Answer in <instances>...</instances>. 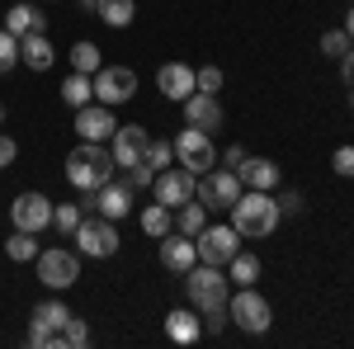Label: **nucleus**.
<instances>
[{
    "instance_id": "nucleus-8",
    "label": "nucleus",
    "mask_w": 354,
    "mask_h": 349,
    "mask_svg": "<svg viewBox=\"0 0 354 349\" xmlns=\"http://www.w3.org/2000/svg\"><path fill=\"white\" fill-rule=\"evenodd\" d=\"M241 232L232 227V222H222V227H203L198 236H194V250H198V260L203 265H218V269H227L232 265V255L241 250Z\"/></svg>"
},
{
    "instance_id": "nucleus-13",
    "label": "nucleus",
    "mask_w": 354,
    "mask_h": 349,
    "mask_svg": "<svg viewBox=\"0 0 354 349\" xmlns=\"http://www.w3.org/2000/svg\"><path fill=\"white\" fill-rule=\"evenodd\" d=\"M194 185H198V175H189L185 165H180V170H161V175L151 180V189H156V203H165L170 213H175V208H185V203L194 198Z\"/></svg>"
},
{
    "instance_id": "nucleus-21",
    "label": "nucleus",
    "mask_w": 354,
    "mask_h": 349,
    "mask_svg": "<svg viewBox=\"0 0 354 349\" xmlns=\"http://www.w3.org/2000/svg\"><path fill=\"white\" fill-rule=\"evenodd\" d=\"M0 19H5V28H10L15 38H28V33H48V19H43L33 5H24V0H19V5H10Z\"/></svg>"
},
{
    "instance_id": "nucleus-1",
    "label": "nucleus",
    "mask_w": 354,
    "mask_h": 349,
    "mask_svg": "<svg viewBox=\"0 0 354 349\" xmlns=\"http://www.w3.org/2000/svg\"><path fill=\"white\" fill-rule=\"evenodd\" d=\"M227 213H232V227L241 232L245 241H265L274 227L283 222V217H279V203H274V194H265V189H241V198H236Z\"/></svg>"
},
{
    "instance_id": "nucleus-17",
    "label": "nucleus",
    "mask_w": 354,
    "mask_h": 349,
    "mask_svg": "<svg viewBox=\"0 0 354 349\" xmlns=\"http://www.w3.org/2000/svg\"><path fill=\"white\" fill-rule=\"evenodd\" d=\"M147 142H151V133H147L142 123H128V128H118V133H113V165H118V170L137 165L142 156H147Z\"/></svg>"
},
{
    "instance_id": "nucleus-7",
    "label": "nucleus",
    "mask_w": 354,
    "mask_h": 349,
    "mask_svg": "<svg viewBox=\"0 0 354 349\" xmlns=\"http://www.w3.org/2000/svg\"><path fill=\"white\" fill-rule=\"evenodd\" d=\"M38 279H43L53 293L76 288V279H81V250H66V245L43 250V255H38Z\"/></svg>"
},
{
    "instance_id": "nucleus-28",
    "label": "nucleus",
    "mask_w": 354,
    "mask_h": 349,
    "mask_svg": "<svg viewBox=\"0 0 354 349\" xmlns=\"http://www.w3.org/2000/svg\"><path fill=\"white\" fill-rule=\"evenodd\" d=\"M62 100L71 109H85L90 100H95V85H90V76H81V71H71L66 81H62Z\"/></svg>"
},
{
    "instance_id": "nucleus-26",
    "label": "nucleus",
    "mask_w": 354,
    "mask_h": 349,
    "mask_svg": "<svg viewBox=\"0 0 354 349\" xmlns=\"http://www.w3.org/2000/svg\"><path fill=\"white\" fill-rule=\"evenodd\" d=\"M208 227V208L198 203V198H189L185 208H175V232H185V236H198Z\"/></svg>"
},
{
    "instance_id": "nucleus-38",
    "label": "nucleus",
    "mask_w": 354,
    "mask_h": 349,
    "mask_svg": "<svg viewBox=\"0 0 354 349\" xmlns=\"http://www.w3.org/2000/svg\"><path fill=\"white\" fill-rule=\"evenodd\" d=\"M151 180H156V170H151L147 161L128 165V185H133V189H151Z\"/></svg>"
},
{
    "instance_id": "nucleus-18",
    "label": "nucleus",
    "mask_w": 354,
    "mask_h": 349,
    "mask_svg": "<svg viewBox=\"0 0 354 349\" xmlns=\"http://www.w3.org/2000/svg\"><path fill=\"white\" fill-rule=\"evenodd\" d=\"M161 265L170 269V274H189V269L198 265L194 236H185V232H165L161 236Z\"/></svg>"
},
{
    "instance_id": "nucleus-12",
    "label": "nucleus",
    "mask_w": 354,
    "mask_h": 349,
    "mask_svg": "<svg viewBox=\"0 0 354 349\" xmlns=\"http://www.w3.org/2000/svg\"><path fill=\"white\" fill-rule=\"evenodd\" d=\"M76 250L90 255V260H109L113 250H118V227H113L109 217H85L81 227H76Z\"/></svg>"
},
{
    "instance_id": "nucleus-6",
    "label": "nucleus",
    "mask_w": 354,
    "mask_h": 349,
    "mask_svg": "<svg viewBox=\"0 0 354 349\" xmlns=\"http://www.w3.org/2000/svg\"><path fill=\"white\" fill-rule=\"evenodd\" d=\"M170 147H175V165H185L189 175H208V170L218 165V147H213V137L203 133V128H189V123H185Z\"/></svg>"
},
{
    "instance_id": "nucleus-45",
    "label": "nucleus",
    "mask_w": 354,
    "mask_h": 349,
    "mask_svg": "<svg viewBox=\"0 0 354 349\" xmlns=\"http://www.w3.org/2000/svg\"><path fill=\"white\" fill-rule=\"evenodd\" d=\"M0 123H5V104H0Z\"/></svg>"
},
{
    "instance_id": "nucleus-27",
    "label": "nucleus",
    "mask_w": 354,
    "mask_h": 349,
    "mask_svg": "<svg viewBox=\"0 0 354 349\" xmlns=\"http://www.w3.org/2000/svg\"><path fill=\"white\" fill-rule=\"evenodd\" d=\"M95 15H100L109 28H128V24H133V15H137V5H133V0H100Z\"/></svg>"
},
{
    "instance_id": "nucleus-2",
    "label": "nucleus",
    "mask_w": 354,
    "mask_h": 349,
    "mask_svg": "<svg viewBox=\"0 0 354 349\" xmlns=\"http://www.w3.org/2000/svg\"><path fill=\"white\" fill-rule=\"evenodd\" d=\"M113 151H104V142H81L71 156H66V180L71 189H81V194H95V189H104L113 180Z\"/></svg>"
},
{
    "instance_id": "nucleus-3",
    "label": "nucleus",
    "mask_w": 354,
    "mask_h": 349,
    "mask_svg": "<svg viewBox=\"0 0 354 349\" xmlns=\"http://www.w3.org/2000/svg\"><path fill=\"white\" fill-rule=\"evenodd\" d=\"M241 175L236 170H227V165H213L208 175H198V185H194V198L208 208V213H227L236 198H241Z\"/></svg>"
},
{
    "instance_id": "nucleus-11",
    "label": "nucleus",
    "mask_w": 354,
    "mask_h": 349,
    "mask_svg": "<svg viewBox=\"0 0 354 349\" xmlns=\"http://www.w3.org/2000/svg\"><path fill=\"white\" fill-rule=\"evenodd\" d=\"M53 208L57 203L48 194H33V189H28V194H19V198L10 203V222H15L19 232H33V236H38V232L53 227Z\"/></svg>"
},
{
    "instance_id": "nucleus-39",
    "label": "nucleus",
    "mask_w": 354,
    "mask_h": 349,
    "mask_svg": "<svg viewBox=\"0 0 354 349\" xmlns=\"http://www.w3.org/2000/svg\"><path fill=\"white\" fill-rule=\"evenodd\" d=\"M203 317H208V321H203V335H222V326L232 321V317H227V307H208Z\"/></svg>"
},
{
    "instance_id": "nucleus-16",
    "label": "nucleus",
    "mask_w": 354,
    "mask_h": 349,
    "mask_svg": "<svg viewBox=\"0 0 354 349\" xmlns=\"http://www.w3.org/2000/svg\"><path fill=\"white\" fill-rule=\"evenodd\" d=\"M185 123H189V128H203V133L213 137L222 123H227V113H222L218 95H203V90H194L189 100H185Z\"/></svg>"
},
{
    "instance_id": "nucleus-40",
    "label": "nucleus",
    "mask_w": 354,
    "mask_h": 349,
    "mask_svg": "<svg viewBox=\"0 0 354 349\" xmlns=\"http://www.w3.org/2000/svg\"><path fill=\"white\" fill-rule=\"evenodd\" d=\"M330 165H335V175H345V180H350V175H354V147H335Z\"/></svg>"
},
{
    "instance_id": "nucleus-29",
    "label": "nucleus",
    "mask_w": 354,
    "mask_h": 349,
    "mask_svg": "<svg viewBox=\"0 0 354 349\" xmlns=\"http://www.w3.org/2000/svg\"><path fill=\"white\" fill-rule=\"evenodd\" d=\"M5 255H10L15 265H28V260H38V236H33V232H19V227H15V236L5 241Z\"/></svg>"
},
{
    "instance_id": "nucleus-22",
    "label": "nucleus",
    "mask_w": 354,
    "mask_h": 349,
    "mask_svg": "<svg viewBox=\"0 0 354 349\" xmlns=\"http://www.w3.org/2000/svg\"><path fill=\"white\" fill-rule=\"evenodd\" d=\"M53 43H48V33H28V38H19V62H24L28 71H48L53 66Z\"/></svg>"
},
{
    "instance_id": "nucleus-15",
    "label": "nucleus",
    "mask_w": 354,
    "mask_h": 349,
    "mask_svg": "<svg viewBox=\"0 0 354 349\" xmlns=\"http://www.w3.org/2000/svg\"><path fill=\"white\" fill-rule=\"evenodd\" d=\"M118 133V123H113V109L109 104H85V109H76V137L81 142H109V137Z\"/></svg>"
},
{
    "instance_id": "nucleus-10",
    "label": "nucleus",
    "mask_w": 354,
    "mask_h": 349,
    "mask_svg": "<svg viewBox=\"0 0 354 349\" xmlns=\"http://www.w3.org/2000/svg\"><path fill=\"white\" fill-rule=\"evenodd\" d=\"M90 85H95V100H100V104L118 109L137 95V71L133 66H100V71L90 76Z\"/></svg>"
},
{
    "instance_id": "nucleus-37",
    "label": "nucleus",
    "mask_w": 354,
    "mask_h": 349,
    "mask_svg": "<svg viewBox=\"0 0 354 349\" xmlns=\"http://www.w3.org/2000/svg\"><path fill=\"white\" fill-rule=\"evenodd\" d=\"M62 345H66V349H81V345H90V330H85V321H81V317H71V321H66V330H62Z\"/></svg>"
},
{
    "instance_id": "nucleus-20",
    "label": "nucleus",
    "mask_w": 354,
    "mask_h": 349,
    "mask_svg": "<svg viewBox=\"0 0 354 349\" xmlns=\"http://www.w3.org/2000/svg\"><path fill=\"white\" fill-rule=\"evenodd\" d=\"M236 175H241V185H245V189H265V194H274V189L283 185L279 165L265 161V156H245V161L236 165Z\"/></svg>"
},
{
    "instance_id": "nucleus-43",
    "label": "nucleus",
    "mask_w": 354,
    "mask_h": 349,
    "mask_svg": "<svg viewBox=\"0 0 354 349\" xmlns=\"http://www.w3.org/2000/svg\"><path fill=\"white\" fill-rule=\"evenodd\" d=\"M340 76H345V85H354V48L340 57Z\"/></svg>"
},
{
    "instance_id": "nucleus-30",
    "label": "nucleus",
    "mask_w": 354,
    "mask_h": 349,
    "mask_svg": "<svg viewBox=\"0 0 354 349\" xmlns=\"http://www.w3.org/2000/svg\"><path fill=\"white\" fill-rule=\"evenodd\" d=\"M71 71H81V76H95V71H100V66H104V57H100V48H95V43H76V48H71Z\"/></svg>"
},
{
    "instance_id": "nucleus-14",
    "label": "nucleus",
    "mask_w": 354,
    "mask_h": 349,
    "mask_svg": "<svg viewBox=\"0 0 354 349\" xmlns=\"http://www.w3.org/2000/svg\"><path fill=\"white\" fill-rule=\"evenodd\" d=\"M81 208H100V217L118 222V217L133 213V185H128V180H109L104 189H95L90 203H81Z\"/></svg>"
},
{
    "instance_id": "nucleus-44",
    "label": "nucleus",
    "mask_w": 354,
    "mask_h": 349,
    "mask_svg": "<svg viewBox=\"0 0 354 349\" xmlns=\"http://www.w3.org/2000/svg\"><path fill=\"white\" fill-rule=\"evenodd\" d=\"M345 33H350V38H354V10H350V19H345Z\"/></svg>"
},
{
    "instance_id": "nucleus-9",
    "label": "nucleus",
    "mask_w": 354,
    "mask_h": 349,
    "mask_svg": "<svg viewBox=\"0 0 354 349\" xmlns=\"http://www.w3.org/2000/svg\"><path fill=\"white\" fill-rule=\"evenodd\" d=\"M227 317L241 326L245 335H265L274 321V312H270V302L255 293V288H236V293L227 297Z\"/></svg>"
},
{
    "instance_id": "nucleus-36",
    "label": "nucleus",
    "mask_w": 354,
    "mask_h": 349,
    "mask_svg": "<svg viewBox=\"0 0 354 349\" xmlns=\"http://www.w3.org/2000/svg\"><path fill=\"white\" fill-rule=\"evenodd\" d=\"M194 90L218 95V90H222V71H218V66H198V71H194Z\"/></svg>"
},
{
    "instance_id": "nucleus-32",
    "label": "nucleus",
    "mask_w": 354,
    "mask_h": 349,
    "mask_svg": "<svg viewBox=\"0 0 354 349\" xmlns=\"http://www.w3.org/2000/svg\"><path fill=\"white\" fill-rule=\"evenodd\" d=\"M19 66V38L5 28V19H0V76H10Z\"/></svg>"
},
{
    "instance_id": "nucleus-42",
    "label": "nucleus",
    "mask_w": 354,
    "mask_h": 349,
    "mask_svg": "<svg viewBox=\"0 0 354 349\" xmlns=\"http://www.w3.org/2000/svg\"><path fill=\"white\" fill-rule=\"evenodd\" d=\"M222 161H227V170H236V165L245 161V147H241V142H232V147H227V156H222Z\"/></svg>"
},
{
    "instance_id": "nucleus-33",
    "label": "nucleus",
    "mask_w": 354,
    "mask_h": 349,
    "mask_svg": "<svg viewBox=\"0 0 354 349\" xmlns=\"http://www.w3.org/2000/svg\"><path fill=\"white\" fill-rule=\"evenodd\" d=\"M142 161H147V165H151V170H156V175H161L165 165L175 161V147H170L165 137H151V142H147V156H142Z\"/></svg>"
},
{
    "instance_id": "nucleus-19",
    "label": "nucleus",
    "mask_w": 354,
    "mask_h": 349,
    "mask_svg": "<svg viewBox=\"0 0 354 349\" xmlns=\"http://www.w3.org/2000/svg\"><path fill=\"white\" fill-rule=\"evenodd\" d=\"M156 90H161L165 100L185 104V100L194 95V66L189 62H165L161 71H156Z\"/></svg>"
},
{
    "instance_id": "nucleus-46",
    "label": "nucleus",
    "mask_w": 354,
    "mask_h": 349,
    "mask_svg": "<svg viewBox=\"0 0 354 349\" xmlns=\"http://www.w3.org/2000/svg\"><path fill=\"white\" fill-rule=\"evenodd\" d=\"M350 90H354V85H350ZM350 109H354V95H350Z\"/></svg>"
},
{
    "instance_id": "nucleus-35",
    "label": "nucleus",
    "mask_w": 354,
    "mask_h": 349,
    "mask_svg": "<svg viewBox=\"0 0 354 349\" xmlns=\"http://www.w3.org/2000/svg\"><path fill=\"white\" fill-rule=\"evenodd\" d=\"M350 48H354V38L345 33V28H326V33H322V53L326 57H345Z\"/></svg>"
},
{
    "instance_id": "nucleus-34",
    "label": "nucleus",
    "mask_w": 354,
    "mask_h": 349,
    "mask_svg": "<svg viewBox=\"0 0 354 349\" xmlns=\"http://www.w3.org/2000/svg\"><path fill=\"white\" fill-rule=\"evenodd\" d=\"M274 203H279V217H302V208H307L302 189H279V194H274Z\"/></svg>"
},
{
    "instance_id": "nucleus-41",
    "label": "nucleus",
    "mask_w": 354,
    "mask_h": 349,
    "mask_svg": "<svg viewBox=\"0 0 354 349\" xmlns=\"http://www.w3.org/2000/svg\"><path fill=\"white\" fill-rule=\"evenodd\" d=\"M15 156H19L15 137H5V133H0V170H5V165H15Z\"/></svg>"
},
{
    "instance_id": "nucleus-5",
    "label": "nucleus",
    "mask_w": 354,
    "mask_h": 349,
    "mask_svg": "<svg viewBox=\"0 0 354 349\" xmlns=\"http://www.w3.org/2000/svg\"><path fill=\"white\" fill-rule=\"evenodd\" d=\"M66 321H71V307H66L62 297L38 302V307H33V321H28V345L62 349V330H66Z\"/></svg>"
},
{
    "instance_id": "nucleus-4",
    "label": "nucleus",
    "mask_w": 354,
    "mask_h": 349,
    "mask_svg": "<svg viewBox=\"0 0 354 349\" xmlns=\"http://www.w3.org/2000/svg\"><path fill=\"white\" fill-rule=\"evenodd\" d=\"M227 269L218 265H198L185 274V293H189V307H198V312H208V307H227Z\"/></svg>"
},
{
    "instance_id": "nucleus-31",
    "label": "nucleus",
    "mask_w": 354,
    "mask_h": 349,
    "mask_svg": "<svg viewBox=\"0 0 354 349\" xmlns=\"http://www.w3.org/2000/svg\"><path fill=\"white\" fill-rule=\"evenodd\" d=\"M85 222V208L81 203H57L53 208V227L62 232V236H76V227Z\"/></svg>"
},
{
    "instance_id": "nucleus-25",
    "label": "nucleus",
    "mask_w": 354,
    "mask_h": 349,
    "mask_svg": "<svg viewBox=\"0 0 354 349\" xmlns=\"http://www.w3.org/2000/svg\"><path fill=\"white\" fill-rule=\"evenodd\" d=\"M227 279H232L236 288H255V279H260V260H255L250 250H236L232 265H227Z\"/></svg>"
},
{
    "instance_id": "nucleus-23",
    "label": "nucleus",
    "mask_w": 354,
    "mask_h": 349,
    "mask_svg": "<svg viewBox=\"0 0 354 349\" xmlns=\"http://www.w3.org/2000/svg\"><path fill=\"white\" fill-rule=\"evenodd\" d=\"M165 335H170L175 345H194V340L203 335V321L189 317V307H175V312L165 317Z\"/></svg>"
},
{
    "instance_id": "nucleus-24",
    "label": "nucleus",
    "mask_w": 354,
    "mask_h": 349,
    "mask_svg": "<svg viewBox=\"0 0 354 349\" xmlns=\"http://www.w3.org/2000/svg\"><path fill=\"white\" fill-rule=\"evenodd\" d=\"M137 222H142V232H147V236H156V241H161L165 232H175V213H170L165 203H147Z\"/></svg>"
}]
</instances>
